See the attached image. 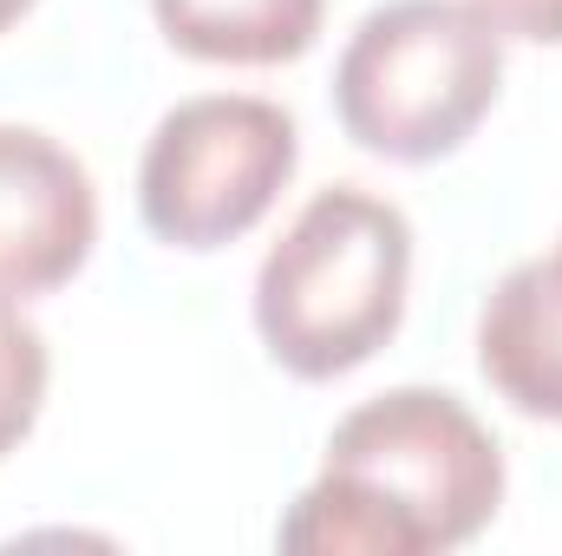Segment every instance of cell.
<instances>
[{
	"mask_svg": "<svg viewBox=\"0 0 562 556\" xmlns=\"http://www.w3.org/2000/svg\"><path fill=\"white\" fill-rule=\"evenodd\" d=\"M504 504V452L458 393L393 387L334 425L321 478L281 518L301 556L464 551Z\"/></svg>",
	"mask_w": 562,
	"mask_h": 556,
	"instance_id": "obj_1",
	"label": "cell"
},
{
	"mask_svg": "<svg viewBox=\"0 0 562 556\" xmlns=\"http://www.w3.org/2000/svg\"><path fill=\"white\" fill-rule=\"evenodd\" d=\"M406 288V210L360 184H327L301 203L256 269V334L294 380H340L400 334Z\"/></svg>",
	"mask_w": 562,
	"mask_h": 556,
	"instance_id": "obj_2",
	"label": "cell"
},
{
	"mask_svg": "<svg viewBox=\"0 0 562 556\" xmlns=\"http://www.w3.org/2000/svg\"><path fill=\"white\" fill-rule=\"evenodd\" d=\"M504 92V33L477 0H386L340 66L334 119L367 157L438 164L471 138Z\"/></svg>",
	"mask_w": 562,
	"mask_h": 556,
	"instance_id": "obj_3",
	"label": "cell"
},
{
	"mask_svg": "<svg viewBox=\"0 0 562 556\" xmlns=\"http://www.w3.org/2000/svg\"><path fill=\"white\" fill-rule=\"evenodd\" d=\"M301 164L294 119L276 99L203 92L157 119L138 164L144 230L170 249H229L249 236Z\"/></svg>",
	"mask_w": 562,
	"mask_h": 556,
	"instance_id": "obj_4",
	"label": "cell"
},
{
	"mask_svg": "<svg viewBox=\"0 0 562 556\" xmlns=\"http://www.w3.org/2000/svg\"><path fill=\"white\" fill-rule=\"evenodd\" d=\"M99 190L86 164L33 125H0V301H40L86 269Z\"/></svg>",
	"mask_w": 562,
	"mask_h": 556,
	"instance_id": "obj_5",
	"label": "cell"
},
{
	"mask_svg": "<svg viewBox=\"0 0 562 556\" xmlns=\"http://www.w3.org/2000/svg\"><path fill=\"white\" fill-rule=\"evenodd\" d=\"M477 367L524 419L562 425V256L517 263L477 314Z\"/></svg>",
	"mask_w": 562,
	"mask_h": 556,
	"instance_id": "obj_6",
	"label": "cell"
},
{
	"mask_svg": "<svg viewBox=\"0 0 562 556\" xmlns=\"http://www.w3.org/2000/svg\"><path fill=\"white\" fill-rule=\"evenodd\" d=\"M150 13L203 66H288L321 40L327 0H150Z\"/></svg>",
	"mask_w": 562,
	"mask_h": 556,
	"instance_id": "obj_7",
	"label": "cell"
},
{
	"mask_svg": "<svg viewBox=\"0 0 562 556\" xmlns=\"http://www.w3.org/2000/svg\"><path fill=\"white\" fill-rule=\"evenodd\" d=\"M46 380H53L46 334L20 314V301H0V458L20 452V438L40 425Z\"/></svg>",
	"mask_w": 562,
	"mask_h": 556,
	"instance_id": "obj_8",
	"label": "cell"
},
{
	"mask_svg": "<svg viewBox=\"0 0 562 556\" xmlns=\"http://www.w3.org/2000/svg\"><path fill=\"white\" fill-rule=\"evenodd\" d=\"M504 40H537V46H562V0H477Z\"/></svg>",
	"mask_w": 562,
	"mask_h": 556,
	"instance_id": "obj_9",
	"label": "cell"
},
{
	"mask_svg": "<svg viewBox=\"0 0 562 556\" xmlns=\"http://www.w3.org/2000/svg\"><path fill=\"white\" fill-rule=\"evenodd\" d=\"M20 13H33V0H0V33H7V26H13Z\"/></svg>",
	"mask_w": 562,
	"mask_h": 556,
	"instance_id": "obj_10",
	"label": "cell"
},
{
	"mask_svg": "<svg viewBox=\"0 0 562 556\" xmlns=\"http://www.w3.org/2000/svg\"><path fill=\"white\" fill-rule=\"evenodd\" d=\"M557 256H562V249H557Z\"/></svg>",
	"mask_w": 562,
	"mask_h": 556,
	"instance_id": "obj_11",
	"label": "cell"
}]
</instances>
